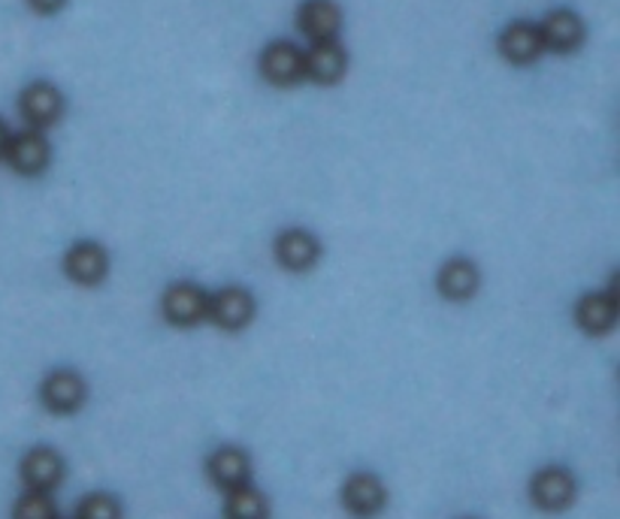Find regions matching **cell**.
Segmentation results:
<instances>
[{
  "label": "cell",
  "mask_w": 620,
  "mask_h": 519,
  "mask_svg": "<svg viewBox=\"0 0 620 519\" xmlns=\"http://www.w3.org/2000/svg\"><path fill=\"white\" fill-rule=\"evenodd\" d=\"M164 315L176 327H195L209 317V294L197 284H170L164 294Z\"/></svg>",
  "instance_id": "1"
},
{
  "label": "cell",
  "mask_w": 620,
  "mask_h": 519,
  "mask_svg": "<svg viewBox=\"0 0 620 519\" xmlns=\"http://www.w3.org/2000/svg\"><path fill=\"white\" fill-rule=\"evenodd\" d=\"M19 109H22L24 121L40 134L43 127H52L57 118H61V113H64V97H61V91H57L55 85L34 82V85H28V88L22 91Z\"/></svg>",
  "instance_id": "2"
},
{
  "label": "cell",
  "mask_w": 620,
  "mask_h": 519,
  "mask_svg": "<svg viewBox=\"0 0 620 519\" xmlns=\"http://www.w3.org/2000/svg\"><path fill=\"white\" fill-rule=\"evenodd\" d=\"M529 496L542 510H566L575 501V480L566 468H545L533 477L529 484Z\"/></svg>",
  "instance_id": "3"
},
{
  "label": "cell",
  "mask_w": 620,
  "mask_h": 519,
  "mask_svg": "<svg viewBox=\"0 0 620 519\" xmlns=\"http://www.w3.org/2000/svg\"><path fill=\"white\" fill-rule=\"evenodd\" d=\"M209 317L221 329H242L254 317V296L242 287H221L209 296Z\"/></svg>",
  "instance_id": "4"
},
{
  "label": "cell",
  "mask_w": 620,
  "mask_h": 519,
  "mask_svg": "<svg viewBox=\"0 0 620 519\" xmlns=\"http://www.w3.org/2000/svg\"><path fill=\"white\" fill-rule=\"evenodd\" d=\"M22 480L31 492H52L64 480V459L52 447H34L24 453Z\"/></svg>",
  "instance_id": "5"
},
{
  "label": "cell",
  "mask_w": 620,
  "mask_h": 519,
  "mask_svg": "<svg viewBox=\"0 0 620 519\" xmlns=\"http://www.w3.org/2000/svg\"><path fill=\"white\" fill-rule=\"evenodd\" d=\"M85 381H82L80 374L70 372V369H64V372H52L43 381V390H40V395H43V405L49 407V411H55V414H73V411H80L82 402H85Z\"/></svg>",
  "instance_id": "6"
},
{
  "label": "cell",
  "mask_w": 620,
  "mask_h": 519,
  "mask_svg": "<svg viewBox=\"0 0 620 519\" xmlns=\"http://www.w3.org/2000/svg\"><path fill=\"white\" fill-rule=\"evenodd\" d=\"M343 505L348 508V513H355L360 519L376 517L385 508V486H381V480L376 475L357 472V475L345 480Z\"/></svg>",
  "instance_id": "7"
},
{
  "label": "cell",
  "mask_w": 620,
  "mask_h": 519,
  "mask_svg": "<svg viewBox=\"0 0 620 519\" xmlns=\"http://www.w3.org/2000/svg\"><path fill=\"white\" fill-rule=\"evenodd\" d=\"M10 167L22 176H36V172L46 170L49 163V142L46 136L36 134V130H24V134L10 136V146L7 155Z\"/></svg>",
  "instance_id": "8"
},
{
  "label": "cell",
  "mask_w": 620,
  "mask_h": 519,
  "mask_svg": "<svg viewBox=\"0 0 620 519\" xmlns=\"http://www.w3.org/2000/svg\"><path fill=\"white\" fill-rule=\"evenodd\" d=\"M261 73L273 85H294L303 73V52L294 43H270L261 55Z\"/></svg>",
  "instance_id": "9"
},
{
  "label": "cell",
  "mask_w": 620,
  "mask_h": 519,
  "mask_svg": "<svg viewBox=\"0 0 620 519\" xmlns=\"http://www.w3.org/2000/svg\"><path fill=\"white\" fill-rule=\"evenodd\" d=\"M345 64H348V57H345V49L336 40L330 43H315L303 55V73L309 76V80L322 82V85H334V82L343 80L345 73Z\"/></svg>",
  "instance_id": "10"
},
{
  "label": "cell",
  "mask_w": 620,
  "mask_h": 519,
  "mask_svg": "<svg viewBox=\"0 0 620 519\" xmlns=\"http://www.w3.org/2000/svg\"><path fill=\"white\" fill-rule=\"evenodd\" d=\"M64 269L73 282L80 284H101L106 269H109V257L97 242H80L67 251L64 257Z\"/></svg>",
  "instance_id": "11"
},
{
  "label": "cell",
  "mask_w": 620,
  "mask_h": 519,
  "mask_svg": "<svg viewBox=\"0 0 620 519\" xmlns=\"http://www.w3.org/2000/svg\"><path fill=\"white\" fill-rule=\"evenodd\" d=\"M542 43L554 49V52H572L585 40V24L581 19L569 10H554L545 15V22L539 28Z\"/></svg>",
  "instance_id": "12"
},
{
  "label": "cell",
  "mask_w": 620,
  "mask_h": 519,
  "mask_svg": "<svg viewBox=\"0 0 620 519\" xmlns=\"http://www.w3.org/2000/svg\"><path fill=\"white\" fill-rule=\"evenodd\" d=\"M209 477L221 486V489H237V486L249 484V475H252V463H249V453L240 451V447H221L209 456L207 463Z\"/></svg>",
  "instance_id": "13"
},
{
  "label": "cell",
  "mask_w": 620,
  "mask_h": 519,
  "mask_svg": "<svg viewBox=\"0 0 620 519\" xmlns=\"http://www.w3.org/2000/svg\"><path fill=\"white\" fill-rule=\"evenodd\" d=\"M500 52H503L512 64H533V61L545 52L539 28L529 22H512L506 31H503V36H500Z\"/></svg>",
  "instance_id": "14"
},
{
  "label": "cell",
  "mask_w": 620,
  "mask_h": 519,
  "mask_svg": "<svg viewBox=\"0 0 620 519\" xmlns=\"http://www.w3.org/2000/svg\"><path fill=\"white\" fill-rule=\"evenodd\" d=\"M318 254H322V248H318L315 236L303 233V230H287V233H282V236L276 239L279 263L291 272H303L309 269V266H315Z\"/></svg>",
  "instance_id": "15"
},
{
  "label": "cell",
  "mask_w": 620,
  "mask_h": 519,
  "mask_svg": "<svg viewBox=\"0 0 620 519\" xmlns=\"http://www.w3.org/2000/svg\"><path fill=\"white\" fill-rule=\"evenodd\" d=\"M437 284H439V294L445 296V299L463 303V299H470V296L479 290V269L472 266L470 260L454 257L439 269Z\"/></svg>",
  "instance_id": "16"
},
{
  "label": "cell",
  "mask_w": 620,
  "mask_h": 519,
  "mask_svg": "<svg viewBox=\"0 0 620 519\" xmlns=\"http://www.w3.org/2000/svg\"><path fill=\"white\" fill-rule=\"evenodd\" d=\"M578 324L585 332L590 336H599V332H609L618 320V296L614 290L611 294H587L581 303H578Z\"/></svg>",
  "instance_id": "17"
},
{
  "label": "cell",
  "mask_w": 620,
  "mask_h": 519,
  "mask_svg": "<svg viewBox=\"0 0 620 519\" xmlns=\"http://www.w3.org/2000/svg\"><path fill=\"white\" fill-rule=\"evenodd\" d=\"M343 24V15H339V7L334 3H306L300 7V31L309 36L312 43H330Z\"/></svg>",
  "instance_id": "18"
},
{
  "label": "cell",
  "mask_w": 620,
  "mask_h": 519,
  "mask_svg": "<svg viewBox=\"0 0 620 519\" xmlns=\"http://www.w3.org/2000/svg\"><path fill=\"white\" fill-rule=\"evenodd\" d=\"M224 517L228 519H266L270 517V505H266L264 492H258L254 486H237L230 489L228 501H224Z\"/></svg>",
  "instance_id": "19"
},
{
  "label": "cell",
  "mask_w": 620,
  "mask_h": 519,
  "mask_svg": "<svg viewBox=\"0 0 620 519\" xmlns=\"http://www.w3.org/2000/svg\"><path fill=\"white\" fill-rule=\"evenodd\" d=\"M12 519H57L55 501L49 498V492H28L15 501Z\"/></svg>",
  "instance_id": "20"
},
{
  "label": "cell",
  "mask_w": 620,
  "mask_h": 519,
  "mask_svg": "<svg viewBox=\"0 0 620 519\" xmlns=\"http://www.w3.org/2000/svg\"><path fill=\"white\" fill-rule=\"evenodd\" d=\"M76 519H122V505L106 492H94V496L82 498Z\"/></svg>",
  "instance_id": "21"
},
{
  "label": "cell",
  "mask_w": 620,
  "mask_h": 519,
  "mask_svg": "<svg viewBox=\"0 0 620 519\" xmlns=\"http://www.w3.org/2000/svg\"><path fill=\"white\" fill-rule=\"evenodd\" d=\"M7 146H10V127L0 121V158L7 155Z\"/></svg>",
  "instance_id": "22"
}]
</instances>
